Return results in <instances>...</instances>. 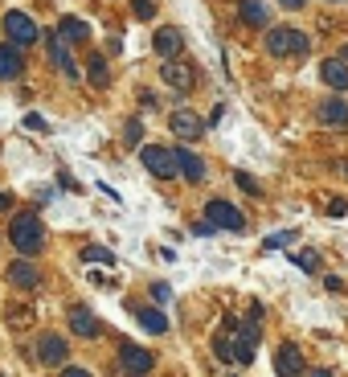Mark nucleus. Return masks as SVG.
Instances as JSON below:
<instances>
[{"label":"nucleus","mask_w":348,"mask_h":377,"mask_svg":"<svg viewBox=\"0 0 348 377\" xmlns=\"http://www.w3.org/2000/svg\"><path fill=\"white\" fill-rule=\"evenodd\" d=\"M8 242L21 250V254H37L45 242V226L37 213H17L12 226H8Z\"/></svg>","instance_id":"1"},{"label":"nucleus","mask_w":348,"mask_h":377,"mask_svg":"<svg viewBox=\"0 0 348 377\" xmlns=\"http://www.w3.org/2000/svg\"><path fill=\"white\" fill-rule=\"evenodd\" d=\"M307 49H311V37L299 33V29H291V25H275L266 33V53L270 58H287V53H299L304 58Z\"/></svg>","instance_id":"2"},{"label":"nucleus","mask_w":348,"mask_h":377,"mask_svg":"<svg viewBox=\"0 0 348 377\" xmlns=\"http://www.w3.org/2000/svg\"><path fill=\"white\" fill-rule=\"evenodd\" d=\"M4 37H8V46L12 49L33 46V42H37V21L25 17L21 8H8V12H4Z\"/></svg>","instance_id":"3"},{"label":"nucleus","mask_w":348,"mask_h":377,"mask_svg":"<svg viewBox=\"0 0 348 377\" xmlns=\"http://www.w3.org/2000/svg\"><path fill=\"white\" fill-rule=\"evenodd\" d=\"M205 222H209L214 230H229V234H242V230H246V213L234 209V205L221 201V197H214V201L205 205Z\"/></svg>","instance_id":"4"},{"label":"nucleus","mask_w":348,"mask_h":377,"mask_svg":"<svg viewBox=\"0 0 348 377\" xmlns=\"http://www.w3.org/2000/svg\"><path fill=\"white\" fill-rule=\"evenodd\" d=\"M66 357H70L66 336H58V332H42V336H37V365L58 369V365H66Z\"/></svg>","instance_id":"5"},{"label":"nucleus","mask_w":348,"mask_h":377,"mask_svg":"<svg viewBox=\"0 0 348 377\" xmlns=\"http://www.w3.org/2000/svg\"><path fill=\"white\" fill-rule=\"evenodd\" d=\"M160 82H164V87H173L176 94H189V91H193V82H197V74H193V66H189V62L168 58V62L160 66Z\"/></svg>","instance_id":"6"},{"label":"nucleus","mask_w":348,"mask_h":377,"mask_svg":"<svg viewBox=\"0 0 348 377\" xmlns=\"http://www.w3.org/2000/svg\"><path fill=\"white\" fill-rule=\"evenodd\" d=\"M152 365H156V357H152L148 349H139V344H131V340H123V344H119V369H123V374L143 377Z\"/></svg>","instance_id":"7"},{"label":"nucleus","mask_w":348,"mask_h":377,"mask_svg":"<svg viewBox=\"0 0 348 377\" xmlns=\"http://www.w3.org/2000/svg\"><path fill=\"white\" fill-rule=\"evenodd\" d=\"M168 128H173V136L180 143H193V140L205 136V119L193 115V111H173V115H168Z\"/></svg>","instance_id":"8"},{"label":"nucleus","mask_w":348,"mask_h":377,"mask_svg":"<svg viewBox=\"0 0 348 377\" xmlns=\"http://www.w3.org/2000/svg\"><path fill=\"white\" fill-rule=\"evenodd\" d=\"M45 46H49V58H53V66H58V74H66L70 82H78V62H74V53L70 46L58 37V33H45Z\"/></svg>","instance_id":"9"},{"label":"nucleus","mask_w":348,"mask_h":377,"mask_svg":"<svg viewBox=\"0 0 348 377\" xmlns=\"http://www.w3.org/2000/svg\"><path fill=\"white\" fill-rule=\"evenodd\" d=\"M139 160H143V168L152 173V177H176V160L168 148H156V143H148L143 152H139Z\"/></svg>","instance_id":"10"},{"label":"nucleus","mask_w":348,"mask_h":377,"mask_svg":"<svg viewBox=\"0 0 348 377\" xmlns=\"http://www.w3.org/2000/svg\"><path fill=\"white\" fill-rule=\"evenodd\" d=\"M259 324L254 320H246V324H238V340H234V361L238 365H250L254 361V349H259Z\"/></svg>","instance_id":"11"},{"label":"nucleus","mask_w":348,"mask_h":377,"mask_svg":"<svg viewBox=\"0 0 348 377\" xmlns=\"http://www.w3.org/2000/svg\"><path fill=\"white\" fill-rule=\"evenodd\" d=\"M173 160H176V173H180L189 185H201V181H205V160L193 156L189 148H173Z\"/></svg>","instance_id":"12"},{"label":"nucleus","mask_w":348,"mask_h":377,"mask_svg":"<svg viewBox=\"0 0 348 377\" xmlns=\"http://www.w3.org/2000/svg\"><path fill=\"white\" fill-rule=\"evenodd\" d=\"M70 332L82 336V340H94V336L103 332V324H98V316L90 312L87 304H74V308H70Z\"/></svg>","instance_id":"13"},{"label":"nucleus","mask_w":348,"mask_h":377,"mask_svg":"<svg viewBox=\"0 0 348 377\" xmlns=\"http://www.w3.org/2000/svg\"><path fill=\"white\" fill-rule=\"evenodd\" d=\"M4 275H8V283H12L17 291H33V287L42 283V271H37L29 258H17V263H8V271H4Z\"/></svg>","instance_id":"14"},{"label":"nucleus","mask_w":348,"mask_h":377,"mask_svg":"<svg viewBox=\"0 0 348 377\" xmlns=\"http://www.w3.org/2000/svg\"><path fill=\"white\" fill-rule=\"evenodd\" d=\"M275 369L279 377H299L304 374V353H299V344H279V353H275Z\"/></svg>","instance_id":"15"},{"label":"nucleus","mask_w":348,"mask_h":377,"mask_svg":"<svg viewBox=\"0 0 348 377\" xmlns=\"http://www.w3.org/2000/svg\"><path fill=\"white\" fill-rule=\"evenodd\" d=\"M4 324L12 332H29L37 324V304H8L4 308Z\"/></svg>","instance_id":"16"},{"label":"nucleus","mask_w":348,"mask_h":377,"mask_svg":"<svg viewBox=\"0 0 348 377\" xmlns=\"http://www.w3.org/2000/svg\"><path fill=\"white\" fill-rule=\"evenodd\" d=\"M25 74V58H21V49H12L8 42H0V78L4 82H17Z\"/></svg>","instance_id":"17"},{"label":"nucleus","mask_w":348,"mask_h":377,"mask_svg":"<svg viewBox=\"0 0 348 377\" xmlns=\"http://www.w3.org/2000/svg\"><path fill=\"white\" fill-rule=\"evenodd\" d=\"M320 123H328V128H348V103L340 94H332L328 103H320Z\"/></svg>","instance_id":"18"},{"label":"nucleus","mask_w":348,"mask_h":377,"mask_svg":"<svg viewBox=\"0 0 348 377\" xmlns=\"http://www.w3.org/2000/svg\"><path fill=\"white\" fill-rule=\"evenodd\" d=\"M238 17L250 29H266L270 25V4H262V0H238Z\"/></svg>","instance_id":"19"},{"label":"nucleus","mask_w":348,"mask_h":377,"mask_svg":"<svg viewBox=\"0 0 348 377\" xmlns=\"http://www.w3.org/2000/svg\"><path fill=\"white\" fill-rule=\"evenodd\" d=\"M152 46H156V53H160V58L168 62V58H176V53L184 49V37H180V29H173V25H164V29H156Z\"/></svg>","instance_id":"20"},{"label":"nucleus","mask_w":348,"mask_h":377,"mask_svg":"<svg viewBox=\"0 0 348 377\" xmlns=\"http://www.w3.org/2000/svg\"><path fill=\"white\" fill-rule=\"evenodd\" d=\"M320 78L332 87V91H348V62H340V58H328L324 66H320Z\"/></svg>","instance_id":"21"},{"label":"nucleus","mask_w":348,"mask_h":377,"mask_svg":"<svg viewBox=\"0 0 348 377\" xmlns=\"http://www.w3.org/2000/svg\"><path fill=\"white\" fill-rule=\"evenodd\" d=\"M131 312H135V320H139L148 332H156V336L168 332V316H164V312H156V308H135V304H131Z\"/></svg>","instance_id":"22"},{"label":"nucleus","mask_w":348,"mask_h":377,"mask_svg":"<svg viewBox=\"0 0 348 377\" xmlns=\"http://www.w3.org/2000/svg\"><path fill=\"white\" fill-rule=\"evenodd\" d=\"M58 37L70 46V42H87L90 37V29H87V21H78V17H62V25H58Z\"/></svg>","instance_id":"23"},{"label":"nucleus","mask_w":348,"mask_h":377,"mask_svg":"<svg viewBox=\"0 0 348 377\" xmlns=\"http://www.w3.org/2000/svg\"><path fill=\"white\" fill-rule=\"evenodd\" d=\"M82 263H103V267H115V250H107V246H82Z\"/></svg>","instance_id":"24"},{"label":"nucleus","mask_w":348,"mask_h":377,"mask_svg":"<svg viewBox=\"0 0 348 377\" xmlns=\"http://www.w3.org/2000/svg\"><path fill=\"white\" fill-rule=\"evenodd\" d=\"M87 70H90V82H94V87H107V82H111V74H107V62H103V53H94V58H90V62H87Z\"/></svg>","instance_id":"25"},{"label":"nucleus","mask_w":348,"mask_h":377,"mask_svg":"<svg viewBox=\"0 0 348 377\" xmlns=\"http://www.w3.org/2000/svg\"><path fill=\"white\" fill-rule=\"evenodd\" d=\"M295 267L307 271V275H315V271H320V250H299V254H295Z\"/></svg>","instance_id":"26"},{"label":"nucleus","mask_w":348,"mask_h":377,"mask_svg":"<svg viewBox=\"0 0 348 377\" xmlns=\"http://www.w3.org/2000/svg\"><path fill=\"white\" fill-rule=\"evenodd\" d=\"M131 12H135V21H152L156 17V0H131Z\"/></svg>","instance_id":"27"},{"label":"nucleus","mask_w":348,"mask_h":377,"mask_svg":"<svg viewBox=\"0 0 348 377\" xmlns=\"http://www.w3.org/2000/svg\"><path fill=\"white\" fill-rule=\"evenodd\" d=\"M234 181H238V188H246L250 197H259V193H262V185H259V181H254V177H250V173H242V168L234 173Z\"/></svg>","instance_id":"28"},{"label":"nucleus","mask_w":348,"mask_h":377,"mask_svg":"<svg viewBox=\"0 0 348 377\" xmlns=\"http://www.w3.org/2000/svg\"><path fill=\"white\" fill-rule=\"evenodd\" d=\"M214 353H218L221 361H234V340H229V336H218V340H214Z\"/></svg>","instance_id":"29"},{"label":"nucleus","mask_w":348,"mask_h":377,"mask_svg":"<svg viewBox=\"0 0 348 377\" xmlns=\"http://www.w3.org/2000/svg\"><path fill=\"white\" fill-rule=\"evenodd\" d=\"M152 299H156V304H168V299H173V287H168V283H152Z\"/></svg>","instance_id":"30"},{"label":"nucleus","mask_w":348,"mask_h":377,"mask_svg":"<svg viewBox=\"0 0 348 377\" xmlns=\"http://www.w3.org/2000/svg\"><path fill=\"white\" fill-rule=\"evenodd\" d=\"M291 242V230H283V234H270L266 238V250H279V246H287Z\"/></svg>","instance_id":"31"},{"label":"nucleus","mask_w":348,"mask_h":377,"mask_svg":"<svg viewBox=\"0 0 348 377\" xmlns=\"http://www.w3.org/2000/svg\"><path fill=\"white\" fill-rule=\"evenodd\" d=\"M143 140V123H139V119H131L128 123V143H139Z\"/></svg>","instance_id":"32"},{"label":"nucleus","mask_w":348,"mask_h":377,"mask_svg":"<svg viewBox=\"0 0 348 377\" xmlns=\"http://www.w3.org/2000/svg\"><path fill=\"white\" fill-rule=\"evenodd\" d=\"M25 128H33V132H45V119H42V115H25Z\"/></svg>","instance_id":"33"},{"label":"nucleus","mask_w":348,"mask_h":377,"mask_svg":"<svg viewBox=\"0 0 348 377\" xmlns=\"http://www.w3.org/2000/svg\"><path fill=\"white\" fill-rule=\"evenodd\" d=\"M345 209H348V205H345V201H340V197H336V201H332V205H328V213H332V218H340V213H345Z\"/></svg>","instance_id":"34"},{"label":"nucleus","mask_w":348,"mask_h":377,"mask_svg":"<svg viewBox=\"0 0 348 377\" xmlns=\"http://www.w3.org/2000/svg\"><path fill=\"white\" fill-rule=\"evenodd\" d=\"M275 4H279V8H291V12H295V8H304L307 0H275Z\"/></svg>","instance_id":"35"},{"label":"nucleus","mask_w":348,"mask_h":377,"mask_svg":"<svg viewBox=\"0 0 348 377\" xmlns=\"http://www.w3.org/2000/svg\"><path fill=\"white\" fill-rule=\"evenodd\" d=\"M62 377H90L82 365H70V369H62Z\"/></svg>","instance_id":"36"},{"label":"nucleus","mask_w":348,"mask_h":377,"mask_svg":"<svg viewBox=\"0 0 348 377\" xmlns=\"http://www.w3.org/2000/svg\"><path fill=\"white\" fill-rule=\"evenodd\" d=\"M324 283H328V291H345V279H336V275H328Z\"/></svg>","instance_id":"37"},{"label":"nucleus","mask_w":348,"mask_h":377,"mask_svg":"<svg viewBox=\"0 0 348 377\" xmlns=\"http://www.w3.org/2000/svg\"><path fill=\"white\" fill-rule=\"evenodd\" d=\"M8 205H12V197H8V193H0V209H8Z\"/></svg>","instance_id":"38"},{"label":"nucleus","mask_w":348,"mask_h":377,"mask_svg":"<svg viewBox=\"0 0 348 377\" xmlns=\"http://www.w3.org/2000/svg\"><path fill=\"white\" fill-rule=\"evenodd\" d=\"M311 377H332V369H315Z\"/></svg>","instance_id":"39"},{"label":"nucleus","mask_w":348,"mask_h":377,"mask_svg":"<svg viewBox=\"0 0 348 377\" xmlns=\"http://www.w3.org/2000/svg\"><path fill=\"white\" fill-rule=\"evenodd\" d=\"M340 62H348V46H345V49H340Z\"/></svg>","instance_id":"40"}]
</instances>
